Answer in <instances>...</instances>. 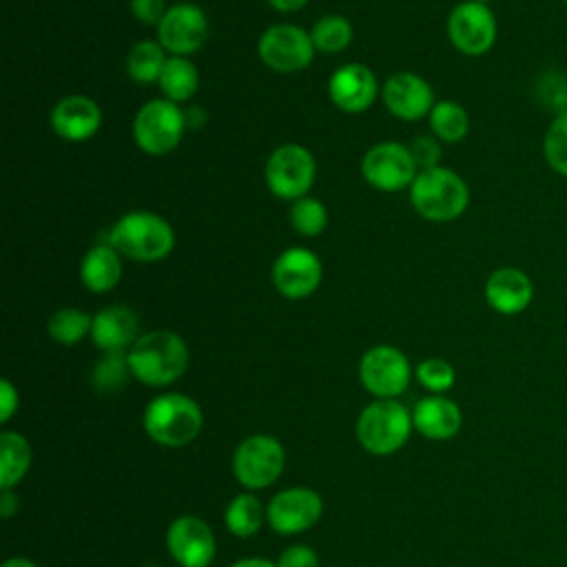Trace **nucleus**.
I'll list each match as a JSON object with an SVG mask.
<instances>
[{
    "label": "nucleus",
    "instance_id": "obj_7",
    "mask_svg": "<svg viewBox=\"0 0 567 567\" xmlns=\"http://www.w3.org/2000/svg\"><path fill=\"white\" fill-rule=\"evenodd\" d=\"M317 162L315 155L295 142L277 146L264 166L268 190L286 202L306 197L315 184Z\"/></svg>",
    "mask_w": 567,
    "mask_h": 567
},
{
    "label": "nucleus",
    "instance_id": "obj_6",
    "mask_svg": "<svg viewBox=\"0 0 567 567\" xmlns=\"http://www.w3.org/2000/svg\"><path fill=\"white\" fill-rule=\"evenodd\" d=\"M188 131L184 109L166 97L142 104L133 117V140L146 155L173 153Z\"/></svg>",
    "mask_w": 567,
    "mask_h": 567
},
{
    "label": "nucleus",
    "instance_id": "obj_36",
    "mask_svg": "<svg viewBox=\"0 0 567 567\" xmlns=\"http://www.w3.org/2000/svg\"><path fill=\"white\" fill-rule=\"evenodd\" d=\"M128 7H131V13L137 22L155 27V29L168 11V4L164 0H131Z\"/></svg>",
    "mask_w": 567,
    "mask_h": 567
},
{
    "label": "nucleus",
    "instance_id": "obj_28",
    "mask_svg": "<svg viewBox=\"0 0 567 567\" xmlns=\"http://www.w3.org/2000/svg\"><path fill=\"white\" fill-rule=\"evenodd\" d=\"M430 133L445 144H456L470 133V115L463 104L454 100H441L427 115Z\"/></svg>",
    "mask_w": 567,
    "mask_h": 567
},
{
    "label": "nucleus",
    "instance_id": "obj_45",
    "mask_svg": "<svg viewBox=\"0 0 567 567\" xmlns=\"http://www.w3.org/2000/svg\"><path fill=\"white\" fill-rule=\"evenodd\" d=\"M560 2H563V4H567V0H560Z\"/></svg>",
    "mask_w": 567,
    "mask_h": 567
},
{
    "label": "nucleus",
    "instance_id": "obj_29",
    "mask_svg": "<svg viewBox=\"0 0 567 567\" xmlns=\"http://www.w3.org/2000/svg\"><path fill=\"white\" fill-rule=\"evenodd\" d=\"M93 317L80 308L66 306L55 310L47 321L49 337L60 346H75L84 337H91Z\"/></svg>",
    "mask_w": 567,
    "mask_h": 567
},
{
    "label": "nucleus",
    "instance_id": "obj_9",
    "mask_svg": "<svg viewBox=\"0 0 567 567\" xmlns=\"http://www.w3.org/2000/svg\"><path fill=\"white\" fill-rule=\"evenodd\" d=\"M447 38L452 47L467 55L481 58L496 44L498 22L489 4H481L476 0L458 2L447 16Z\"/></svg>",
    "mask_w": 567,
    "mask_h": 567
},
{
    "label": "nucleus",
    "instance_id": "obj_43",
    "mask_svg": "<svg viewBox=\"0 0 567 567\" xmlns=\"http://www.w3.org/2000/svg\"><path fill=\"white\" fill-rule=\"evenodd\" d=\"M2 567H38V565L24 556H13V558H7Z\"/></svg>",
    "mask_w": 567,
    "mask_h": 567
},
{
    "label": "nucleus",
    "instance_id": "obj_22",
    "mask_svg": "<svg viewBox=\"0 0 567 567\" xmlns=\"http://www.w3.org/2000/svg\"><path fill=\"white\" fill-rule=\"evenodd\" d=\"M414 430L430 441L454 439L463 425V412L445 394H430L416 401L412 410Z\"/></svg>",
    "mask_w": 567,
    "mask_h": 567
},
{
    "label": "nucleus",
    "instance_id": "obj_10",
    "mask_svg": "<svg viewBox=\"0 0 567 567\" xmlns=\"http://www.w3.org/2000/svg\"><path fill=\"white\" fill-rule=\"evenodd\" d=\"M317 49L310 31L297 24L279 22L268 27L257 40L259 60L277 73H297L310 66Z\"/></svg>",
    "mask_w": 567,
    "mask_h": 567
},
{
    "label": "nucleus",
    "instance_id": "obj_31",
    "mask_svg": "<svg viewBox=\"0 0 567 567\" xmlns=\"http://www.w3.org/2000/svg\"><path fill=\"white\" fill-rule=\"evenodd\" d=\"M543 157L556 175L567 179V106L558 109L545 128Z\"/></svg>",
    "mask_w": 567,
    "mask_h": 567
},
{
    "label": "nucleus",
    "instance_id": "obj_38",
    "mask_svg": "<svg viewBox=\"0 0 567 567\" xmlns=\"http://www.w3.org/2000/svg\"><path fill=\"white\" fill-rule=\"evenodd\" d=\"M18 405H20V396L16 385L9 379H2L0 381V421L9 423L11 416L18 412Z\"/></svg>",
    "mask_w": 567,
    "mask_h": 567
},
{
    "label": "nucleus",
    "instance_id": "obj_21",
    "mask_svg": "<svg viewBox=\"0 0 567 567\" xmlns=\"http://www.w3.org/2000/svg\"><path fill=\"white\" fill-rule=\"evenodd\" d=\"M91 339L102 352H128L140 339L137 315L122 303H113L93 315Z\"/></svg>",
    "mask_w": 567,
    "mask_h": 567
},
{
    "label": "nucleus",
    "instance_id": "obj_1",
    "mask_svg": "<svg viewBox=\"0 0 567 567\" xmlns=\"http://www.w3.org/2000/svg\"><path fill=\"white\" fill-rule=\"evenodd\" d=\"M126 357L133 379L151 388L175 383L188 368V346L173 330L142 332Z\"/></svg>",
    "mask_w": 567,
    "mask_h": 567
},
{
    "label": "nucleus",
    "instance_id": "obj_18",
    "mask_svg": "<svg viewBox=\"0 0 567 567\" xmlns=\"http://www.w3.org/2000/svg\"><path fill=\"white\" fill-rule=\"evenodd\" d=\"M381 93L377 75L361 62H348L334 69L328 78L330 102L343 113L368 111Z\"/></svg>",
    "mask_w": 567,
    "mask_h": 567
},
{
    "label": "nucleus",
    "instance_id": "obj_13",
    "mask_svg": "<svg viewBox=\"0 0 567 567\" xmlns=\"http://www.w3.org/2000/svg\"><path fill=\"white\" fill-rule=\"evenodd\" d=\"M323 279V266L315 250L306 246H290L281 250L272 264L275 290L292 301L310 297Z\"/></svg>",
    "mask_w": 567,
    "mask_h": 567
},
{
    "label": "nucleus",
    "instance_id": "obj_32",
    "mask_svg": "<svg viewBox=\"0 0 567 567\" xmlns=\"http://www.w3.org/2000/svg\"><path fill=\"white\" fill-rule=\"evenodd\" d=\"M288 217H290V226L295 228V233L303 235V237H317L328 226V210H326L323 202L317 197H310V195L290 202Z\"/></svg>",
    "mask_w": 567,
    "mask_h": 567
},
{
    "label": "nucleus",
    "instance_id": "obj_24",
    "mask_svg": "<svg viewBox=\"0 0 567 567\" xmlns=\"http://www.w3.org/2000/svg\"><path fill=\"white\" fill-rule=\"evenodd\" d=\"M31 445L16 432L4 430L0 434V489H13L31 467Z\"/></svg>",
    "mask_w": 567,
    "mask_h": 567
},
{
    "label": "nucleus",
    "instance_id": "obj_39",
    "mask_svg": "<svg viewBox=\"0 0 567 567\" xmlns=\"http://www.w3.org/2000/svg\"><path fill=\"white\" fill-rule=\"evenodd\" d=\"M18 509H20V501L13 494V489H0V516L11 518L13 514H18Z\"/></svg>",
    "mask_w": 567,
    "mask_h": 567
},
{
    "label": "nucleus",
    "instance_id": "obj_42",
    "mask_svg": "<svg viewBox=\"0 0 567 567\" xmlns=\"http://www.w3.org/2000/svg\"><path fill=\"white\" fill-rule=\"evenodd\" d=\"M230 567H277V563H272V560H266V558H257V556H250V558H241V560L233 563Z\"/></svg>",
    "mask_w": 567,
    "mask_h": 567
},
{
    "label": "nucleus",
    "instance_id": "obj_23",
    "mask_svg": "<svg viewBox=\"0 0 567 567\" xmlns=\"http://www.w3.org/2000/svg\"><path fill=\"white\" fill-rule=\"evenodd\" d=\"M122 259L124 257L109 241L93 244L80 264L82 286L95 295L113 290L122 279Z\"/></svg>",
    "mask_w": 567,
    "mask_h": 567
},
{
    "label": "nucleus",
    "instance_id": "obj_11",
    "mask_svg": "<svg viewBox=\"0 0 567 567\" xmlns=\"http://www.w3.org/2000/svg\"><path fill=\"white\" fill-rule=\"evenodd\" d=\"M412 379L408 357L388 343L372 346L359 361V381L377 399H396L403 394Z\"/></svg>",
    "mask_w": 567,
    "mask_h": 567
},
{
    "label": "nucleus",
    "instance_id": "obj_35",
    "mask_svg": "<svg viewBox=\"0 0 567 567\" xmlns=\"http://www.w3.org/2000/svg\"><path fill=\"white\" fill-rule=\"evenodd\" d=\"M410 155L416 164V171H427L441 166V140L434 137L432 133L427 135H416L410 144Z\"/></svg>",
    "mask_w": 567,
    "mask_h": 567
},
{
    "label": "nucleus",
    "instance_id": "obj_4",
    "mask_svg": "<svg viewBox=\"0 0 567 567\" xmlns=\"http://www.w3.org/2000/svg\"><path fill=\"white\" fill-rule=\"evenodd\" d=\"M410 190L412 208L427 221L445 224L458 219L470 206L467 182L447 166L419 171Z\"/></svg>",
    "mask_w": 567,
    "mask_h": 567
},
{
    "label": "nucleus",
    "instance_id": "obj_41",
    "mask_svg": "<svg viewBox=\"0 0 567 567\" xmlns=\"http://www.w3.org/2000/svg\"><path fill=\"white\" fill-rule=\"evenodd\" d=\"M275 11H279V13H292V11H297V9H301V7H306L308 4V0H266Z\"/></svg>",
    "mask_w": 567,
    "mask_h": 567
},
{
    "label": "nucleus",
    "instance_id": "obj_27",
    "mask_svg": "<svg viewBox=\"0 0 567 567\" xmlns=\"http://www.w3.org/2000/svg\"><path fill=\"white\" fill-rule=\"evenodd\" d=\"M166 60L168 53L157 40H140L128 49L126 71L137 84H157Z\"/></svg>",
    "mask_w": 567,
    "mask_h": 567
},
{
    "label": "nucleus",
    "instance_id": "obj_34",
    "mask_svg": "<svg viewBox=\"0 0 567 567\" xmlns=\"http://www.w3.org/2000/svg\"><path fill=\"white\" fill-rule=\"evenodd\" d=\"M414 377L432 394H445L456 383L454 365L450 361H445V359H439V357L423 359L414 368Z\"/></svg>",
    "mask_w": 567,
    "mask_h": 567
},
{
    "label": "nucleus",
    "instance_id": "obj_5",
    "mask_svg": "<svg viewBox=\"0 0 567 567\" xmlns=\"http://www.w3.org/2000/svg\"><path fill=\"white\" fill-rule=\"evenodd\" d=\"M414 430L412 412L396 399H377L368 403L357 419V439L374 456L399 452Z\"/></svg>",
    "mask_w": 567,
    "mask_h": 567
},
{
    "label": "nucleus",
    "instance_id": "obj_44",
    "mask_svg": "<svg viewBox=\"0 0 567 567\" xmlns=\"http://www.w3.org/2000/svg\"><path fill=\"white\" fill-rule=\"evenodd\" d=\"M476 2H481V4H489V2H494V0H476Z\"/></svg>",
    "mask_w": 567,
    "mask_h": 567
},
{
    "label": "nucleus",
    "instance_id": "obj_15",
    "mask_svg": "<svg viewBox=\"0 0 567 567\" xmlns=\"http://www.w3.org/2000/svg\"><path fill=\"white\" fill-rule=\"evenodd\" d=\"M208 38V18L202 7L193 2L171 4L157 24V42L168 55L188 58L199 51Z\"/></svg>",
    "mask_w": 567,
    "mask_h": 567
},
{
    "label": "nucleus",
    "instance_id": "obj_16",
    "mask_svg": "<svg viewBox=\"0 0 567 567\" xmlns=\"http://www.w3.org/2000/svg\"><path fill=\"white\" fill-rule=\"evenodd\" d=\"M166 549L179 567H208L215 560L217 540L206 520L184 514L168 525Z\"/></svg>",
    "mask_w": 567,
    "mask_h": 567
},
{
    "label": "nucleus",
    "instance_id": "obj_19",
    "mask_svg": "<svg viewBox=\"0 0 567 567\" xmlns=\"http://www.w3.org/2000/svg\"><path fill=\"white\" fill-rule=\"evenodd\" d=\"M483 295L494 312L503 317H516L532 306L534 281L523 268L501 266L487 275Z\"/></svg>",
    "mask_w": 567,
    "mask_h": 567
},
{
    "label": "nucleus",
    "instance_id": "obj_26",
    "mask_svg": "<svg viewBox=\"0 0 567 567\" xmlns=\"http://www.w3.org/2000/svg\"><path fill=\"white\" fill-rule=\"evenodd\" d=\"M266 523V507L264 503L250 494L241 492L237 494L224 512V525L226 529L237 538H250L255 536Z\"/></svg>",
    "mask_w": 567,
    "mask_h": 567
},
{
    "label": "nucleus",
    "instance_id": "obj_25",
    "mask_svg": "<svg viewBox=\"0 0 567 567\" xmlns=\"http://www.w3.org/2000/svg\"><path fill=\"white\" fill-rule=\"evenodd\" d=\"M162 95L175 104L188 102L199 86V71L197 66L182 55H168L162 75L157 80Z\"/></svg>",
    "mask_w": 567,
    "mask_h": 567
},
{
    "label": "nucleus",
    "instance_id": "obj_33",
    "mask_svg": "<svg viewBox=\"0 0 567 567\" xmlns=\"http://www.w3.org/2000/svg\"><path fill=\"white\" fill-rule=\"evenodd\" d=\"M128 377L133 374L128 368L126 352H104V357L93 368V385L100 392L120 390Z\"/></svg>",
    "mask_w": 567,
    "mask_h": 567
},
{
    "label": "nucleus",
    "instance_id": "obj_2",
    "mask_svg": "<svg viewBox=\"0 0 567 567\" xmlns=\"http://www.w3.org/2000/svg\"><path fill=\"white\" fill-rule=\"evenodd\" d=\"M106 241L128 261L155 264L173 252L175 230L153 210H131L111 226Z\"/></svg>",
    "mask_w": 567,
    "mask_h": 567
},
{
    "label": "nucleus",
    "instance_id": "obj_14",
    "mask_svg": "<svg viewBox=\"0 0 567 567\" xmlns=\"http://www.w3.org/2000/svg\"><path fill=\"white\" fill-rule=\"evenodd\" d=\"M321 514L323 501L319 492L310 487L281 489L266 505V520L281 536H292L312 529L319 523Z\"/></svg>",
    "mask_w": 567,
    "mask_h": 567
},
{
    "label": "nucleus",
    "instance_id": "obj_37",
    "mask_svg": "<svg viewBox=\"0 0 567 567\" xmlns=\"http://www.w3.org/2000/svg\"><path fill=\"white\" fill-rule=\"evenodd\" d=\"M277 567H319V556L308 545H290L279 554Z\"/></svg>",
    "mask_w": 567,
    "mask_h": 567
},
{
    "label": "nucleus",
    "instance_id": "obj_3",
    "mask_svg": "<svg viewBox=\"0 0 567 567\" xmlns=\"http://www.w3.org/2000/svg\"><path fill=\"white\" fill-rule=\"evenodd\" d=\"M142 425L148 439L157 445L184 447L199 436L204 414L199 403L188 394L162 392L146 403Z\"/></svg>",
    "mask_w": 567,
    "mask_h": 567
},
{
    "label": "nucleus",
    "instance_id": "obj_40",
    "mask_svg": "<svg viewBox=\"0 0 567 567\" xmlns=\"http://www.w3.org/2000/svg\"><path fill=\"white\" fill-rule=\"evenodd\" d=\"M184 117H186V126L188 128H202L204 124H206V120H208V115H206V111L202 109V106H188V109H184Z\"/></svg>",
    "mask_w": 567,
    "mask_h": 567
},
{
    "label": "nucleus",
    "instance_id": "obj_12",
    "mask_svg": "<svg viewBox=\"0 0 567 567\" xmlns=\"http://www.w3.org/2000/svg\"><path fill=\"white\" fill-rule=\"evenodd\" d=\"M416 164L410 148L401 142H379L370 146L361 159L363 179L381 193H399L412 186Z\"/></svg>",
    "mask_w": 567,
    "mask_h": 567
},
{
    "label": "nucleus",
    "instance_id": "obj_8",
    "mask_svg": "<svg viewBox=\"0 0 567 567\" xmlns=\"http://www.w3.org/2000/svg\"><path fill=\"white\" fill-rule=\"evenodd\" d=\"M286 467L284 445L270 434L246 436L233 454V474L246 489L270 487Z\"/></svg>",
    "mask_w": 567,
    "mask_h": 567
},
{
    "label": "nucleus",
    "instance_id": "obj_17",
    "mask_svg": "<svg viewBox=\"0 0 567 567\" xmlns=\"http://www.w3.org/2000/svg\"><path fill=\"white\" fill-rule=\"evenodd\" d=\"M381 100L385 109L403 122H419L427 117L436 104L430 82L412 71L390 75L381 86Z\"/></svg>",
    "mask_w": 567,
    "mask_h": 567
},
{
    "label": "nucleus",
    "instance_id": "obj_30",
    "mask_svg": "<svg viewBox=\"0 0 567 567\" xmlns=\"http://www.w3.org/2000/svg\"><path fill=\"white\" fill-rule=\"evenodd\" d=\"M310 38L317 51L321 53H341L350 47L352 38H354V29L352 22L346 16L339 13H328L321 16L312 29H310Z\"/></svg>",
    "mask_w": 567,
    "mask_h": 567
},
{
    "label": "nucleus",
    "instance_id": "obj_20",
    "mask_svg": "<svg viewBox=\"0 0 567 567\" xmlns=\"http://www.w3.org/2000/svg\"><path fill=\"white\" fill-rule=\"evenodd\" d=\"M49 122L58 137L66 142H86L102 126V109L93 97L73 93L55 102Z\"/></svg>",
    "mask_w": 567,
    "mask_h": 567
}]
</instances>
